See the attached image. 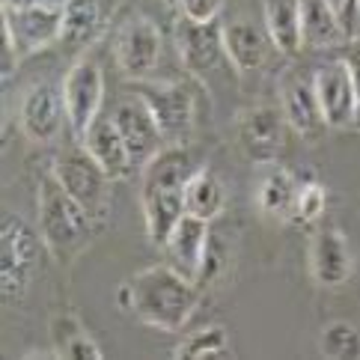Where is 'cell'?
<instances>
[{
    "instance_id": "6da1fadb",
    "label": "cell",
    "mask_w": 360,
    "mask_h": 360,
    "mask_svg": "<svg viewBox=\"0 0 360 360\" xmlns=\"http://www.w3.org/2000/svg\"><path fill=\"white\" fill-rule=\"evenodd\" d=\"M120 301L140 321L158 330H182L194 316L200 292L197 283L179 274L173 265H152L137 271L122 286Z\"/></svg>"
},
{
    "instance_id": "7a4b0ae2",
    "label": "cell",
    "mask_w": 360,
    "mask_h": 360,
    "mask_svg": "<svg viewBox=\"0 0 360 360\" xmlns=\"http://www.w3.org/2000/svg\"><path fill=\"white\" fill-rule=\"evenodd\" d=\"M194 167H191V152L185 146H164L152 161L143 164V214L149 238L164 248L176 224L185 214V185Z\"/></svg>"
},
{
    "instance_id": "3957f363",
    "label": "cell",
    "mask_w": 360,
    "mask_h": 360,
    "mask_svg": "<svg viewBox=\"0 0 360 360\" xmlns=\"http://www.w3.org/2000/svg\"><path fill=\"white\" fill-rule=\"evenodd\" d=\"M39 233L60 262L75 259L93 236V214L57 182L54 173L39 185Z\"/></svg>"
},
{
    "instance_id": "277c9868",
    "label": "cell",
    "mask_w": 360,
    "mask_h": 360,
    "mask_svg": "<svg viewBox=\"0 0 360 360\" xmlns=\"http://www.w3.org/2000/svg\"><path fill=\"white\" fill-rule=\"evenodd\" d=\"M36 262H39V238L15 212L4 214L0 224V292L4 301H18L27 292Z\"/></svg>"
},
{
    "instance_id": "5b68a950",
    "label": "cell",
    "mask_w": 360,
    "mask_h": 360,
    "mask_svg": "<svg viewBox=\"0 0 360 360\" xmlns=\"http://www.w3.org/2000/svg\"><path fill=\"white\" fill-rule=\"evenodd\" d=\"M51 173L57 176V182L66 188L93 217H98L101 212H105L110 179L98 167V161L84 149V143L72 146V149H63L60 155L54 158V170Z\"/></svg>"
},
{
    "instance_id": "8992f818",
    "label": "cell",
    "mask_w": 360,
    "mask_h": 360,
    "mask_svg": "<svg viewBox=\"0 0 360 360\" xmlns=\"http://www.w3.org/2000/svg\"><path fill=\"white\" fill-rule=\"evenodd\" d=\"M134 96L143 98L152 110L164 140L182 143L194 125V96L185 84H161V81H134Z\"/></svg>"
},
{
    "instance_id": "52a82bcc",
    "label": "cell",
    "mask_w": 360,
    "mask_h": 360,
    "mask_svg": "<svg viewBox=\"0 0 360 360\" xmlns=\"http://www.w3.org/2000/svg\"><path fill=\"white\" fill-rule=\"evenodd\" d=\"M101 98H105V75L93 57H81L69 69L66 81H63V101H66V120L72 125V134L81 137L93 120L101 113Z\"/></svg>"
},
{
    "instance_id": "ba28073f",
    "label": "cell",
    "mask_w": 360,
    "mask_h": 360,
    "mask_svg": "<svg viewBox=\"0 0 360 360\" xmlns=\"http://www.w3.org/2000/svg\"><path fill=\"white\" fill-rule=\"evenodd\" d=\"M4 15V33L12 36L18 54L27 57L36 51L48 48L51 42H60L63 33V6L54 4H39L27 9H0Z\"/></svg>"
},
{
    "instance_id": "9c48e42d",
    "label": "cell",
    "mask_w": 360,
    "mask_h": 360,
    "mask_svg": "<svg viewBox=\"0 0 360 360\" xmlns=\"http://www.w3.org/2000/svg\"><path fill=\"white\" fill-rule=\"evenodd\" d=\"M161 57V33L155 21L146 15H134L120 30L117 39V63L128 81H143L158 66Z\"/></svg>"
},
{
    "instance_id": "30bf717a",
    "label": "cell",
    "mask_w": 360,
    "mask_h": 360,
    "mask_svg": "<svg viewBox=\"0 0 360 360\" xmlns=\"http://www.w3.org/2000/svg\"><path fill=\"white\" fill-rule=\"evenodd\" d=\"M176 45H179V54H182V63L188 66V72H194L197 78L212 75L221 66V60L226 57L224 33H221V24L217 21L200 24V21H191L182 15L176 24Z\"/></svg>"
},
{
    "instance_id": "8fae6325",
    "label": "cell",
    "mask_w": 360,
    "mask_h": 360,
    "mask_svg": "<svg viewBox=\"0 0 360 360\" xmlns=\"http://www.w3.org/2000/svg\"><path fill=\"white\" fill-rule=\"evenodd\" d=\"M110 117L117 122L134 164H146L164 149V134H161L155 117H152V110L143 105V98L134 96V98L120 101Z\"/></svg>"
},
{
    "instance_id": "7c38bea8",
    "label": "cell",
    "mask_w": 360,
    "mask_h": 360,
    "mask_svg": "<svg viewBox=\"0 0 360 360\" xmlns=\"http://www.w3.org/2000/svg\"><path fill=\"white\" fill-rule=\"evenodd\" d=\"M66 117V101H63V89L51 81H39L27 89L21 101V131L27 134L33 143H51Z\"/></svg>"
},
{
    "instance_id": "4fadbf2b",
    "label": "cell",
    "mask_w": 360,
    "mask_h": 360,
    "mask_svg": "<svg viewBox=\"0 0 360 360\" xmlns=\"http://www.w3.org/2000/svg\"><path fill=\"white\" fill-rule=\"evenodd\" d=\"M313 86L319 96L321 113H325L328 128H349L357 125V96L349 78L345 63H328L313 75Z\"/></svg>"
},
{
    "instance_id": "5bb4252c",
    "label": "cell",
    "mask_w": 360,
    "mask_h": 360,
    "mask_svg": "<svg viewBox=\"0 0 360 360\" xmlns=\"http://www.w3.org/2000/svg\"><path fill=\"white\" fill-rule=\"evenodd\" d=\"M238 143L253 164H274L283 146V117L274 108H248L238 117Z\"/></svg>"
},
{
    "instance_id": "9a60e30c",
    "label": "cell",
    "mask_w": 360,
    "mask_h": 360,
    "mask_svg": "<svg viewBox=\"0 0 360 360\" xmlns=\"http://www.w3.org/2000/svg\"><path fill=\"white\" fill-rule=\"evenodd\" d=\"M283 120H286L292 125V131L301 134L307 143H316V140H321V134L328 131L313 78L292 75V78L283 81Z\"/></svg>"
},
{
    "instance_id": "2e32d148",
    "label": "cell",
    "mask_w": 360,
    "mask_h": 360,
    "mask_svg": "<svg viewBox=\"0 0 360 360\" xmlns=\"http://www.w3.org/2000/svg\"><path fill=\"white\" fill-rule=\"evenodd\" d=\"M310 271L313 280L325 289H337L352 277V250L342 229L321 226L310 241Z\"/></svg>"
},
{
    "instance_id": "e0dca14e",
    "label": "cell",
    "mask_w": 360,
    "mask_h": 360,
    "mask_svg": "<svg viewBox=\"0 0 360 360\" xmlns=\"http://www.w3.org/2000/svg\"><path fill=\"white\" fill-rule=\"evenodd\" d=\"M60 6H63L60 45L69 51H84L105 30L117 0H63Z\"/></svg>"
},
{
    "instance_id": "ac0fdd59",
    "label": "cell",
    "mask_w": 360,
    "mask_h": 360,
    "mask_svg": "<svg viewBox=\"0 0 360 360\" xmlns=\"http://www.w3.org/2000/svg\"><path fill=\"white\" fill-rule=\"evenodd\" d=\"M84 149L98 161V167L108 173V179H125L131 170V152H128L125 140L120 134L113 117H98L93 120V125L86 128V134L81 137Z\"/></svg>"
},
{
    "instance_id": "d6986e66",
    "label": "cell",
    "mask_w": 360,
    "mask_h": 360,
    "mask_svg": "<svg viewBox=\"0 0 360 360\" xmlns=\"http://www.w3.org/2000/svg\"><path fill=\"white\" fill-rule=\"evenodd\" d=\"M205 244H209V221H200L194 214H182V221L176 224V229L170 233L164 248L170 253L176 271L197 283L202 256H205Z\"/></svg>"
},
{
    "instance_id": "ffe728a7",
    "label": "cell",
    "mask_w": 360,
    "mask_h": 360,
    "mask_svg": "<svg viewBox=\"0 0 360 360\" xmlns=\"http://www.w3.org/2000/svg\"><path fill=\"white\" fill-rule=\"evenodd\" d=\"M301 42L307 48H333L345 42L340 9L330 0H301Z\"/></svg>"
},
{
    "instance_id": "44dd1931",
    "label": "cell",
    "mask_w": 360,
    "mask_h": 360,
    "mask_svg": "<svg viewBox=\"0 0 360 360\" xmlns=\"http://www.w3.org/2000/svg\"><path fill=\"white\" fill-rule=\"evenodd\" d=\"M224 33V51L233 60V66L241 72L259 69L268 57V36L250 21H229L221 27Z\"/></svg>"
},
{
    "instance_id": "7402d4cb",
    "label": "cell",
    "mask_w": 360,
    "mask_h": 360,
    "mask_svg": "<svg viewBox=\"0 0 360 360\" xmlns=\"http://www.w3.org/2000/svg\"><path fill=\"white\" fill-rule=\"evenodd\" d=\"M265 27L271 45L286 57L304 48L301 42V0H265Z\"/></svg>"
},
{
    "instance_id": "603a6c76",
    "label": "cell",
    "mask_w": 360,
    "mask_h": 360,
    "mask_svg": "<svg viewBox=\"0 0 360 360\" xmlns=\"http://www.w3.org/2000/svg\"><path fill=\"white\" fill-rule=\"evenodd\" d=\"M224 202H226L224 182L209 167H200V170L191 173L188 185H185V214H194L200 221L212 224L214 217L224 212Z\"/></svg>"
},
{
    "instance_id": "cb8c5ba5",
    "label": "cell",
    "mask_w": 360,
    "mask_h": 360,
    "mask_svg": "<svg viewBox=\"0 0 360 360\" xmlns=\"http://www.w3.org/2000/svg\"><path fill=\"white\" fill-rule=\"evenodd\" d=\"M51 337H54V354L63 360H101V349L96 340L84 330V325L72 313H63L51 321Z\"/></svg>"
},
{
    "instance_id": "d4e9b609",
    "label": "cell",
    "mask_w": 360,
    "mask_h": 360,
    "mask_svg": "<svg viewBox=\"0 0 360 360\" xmlns=\"http://www.w3.org/2000/svg\"><path fill=\"white\" fill-rule=\"evenodd\" d=\"M295 197H298L295 176L289 170H283V167H271L259 185V209L268 217L286 221V217L295 214Z\"/></svg>"
},
{
    "instance_id": "484cf974",
    "label": "cell",
    "mask_w": 360,
    "mask_h": 360,
    "mask_svg": "<svg viewBox=\"0 0 360 360\" xmlns=\"http://www.w3.org/2000/svg\"><path fill=\"white\" fill-rule=\"evenodd\" d=\"M226 345H229V337H226V328L221 325H209L197 333H191V337L176 345L173 349V357L176 360H200V357H221L226 354Z\"/></svg>"
},
{
    "instance_id": "4316f807",
    "label": "cell",
    "mask_w": 360,
    "mask_h": 360,
    "mask_svg": "<svg viewBox=\"0 0 360 360\" xmlns=\"http://www.w3.org/2000/svg\"><path fill=\"white\" fill-rule=\"evenodd\" d=\"M319 349L330 360H354L360 357V330L349 321H330V325L321 330Z\"/></svg>"
},
{
    "instance_id": "83f0119b",
    "label": "cell",
    "mask_w": 360,
    "mask_h": 360,
    "mask_svg": "<svg viewBox=\"0 0 360 360\" xmlns=\"http://www.w3.org/2000/svg\"><path fill=\"white\" fill-rule=\"evenodd\" d=\"M325 188L319 182H307V185H298V197H295V221L298 224H316L321 212H325Z\"/></svg>"
},
{
    "instance_id": "f1b7e54d",
    "label": "cell",
    "mask_w": 360,
    "mask_h": 360,
    "mask_svg": "<svg viewBox=\"0 0 360 360\" xmlns=\"http://www.w3.org/2000/svg\"><path fill=\"white\" fill-rule=\"evenodd\" d=\"M340 60L345 63L349 69V78L354 86V96H357V125H360V36H349L342 45H340Z\"/></svg>"
},
{
    "instance_id": "f546056e",
    "label": "cell",
    "mask_w": 360,
    "mask_h": 360,
    "mask_svg": "<svg viewBox=\"0 0 360 360\" xmlns=\"http://www.w3.org/2000/svg\"><path fill=\"white\" fill-rule=\"evenodd\" d=\"M179 9L191 21L209 24V21H217V15H221L224 0H179Z\"/></svg>"
},
{
    "instance_id": "4dcf8cb0",
    "label": "cell",
    "mask_w": 360,
    "mask_h": 360,
    "mask_svg": "<svg viewBox=\"0 0 360 360\" xmlns=\"http://www.w3.org/2000/svg\"><path fill=\"white\" fill-rule=\"evenodd\" d=\"M357 18H360V0H340V21H342L345 39L357 33Z\"/></svg>"
},
{
    "instance_id": "1f68e13d",
    "label": "cell",
    "mask_w": 360,
    "mask_h": 360,
    "mask_svg": "<svg viewBox=\"0 0 360 360\" xmlns=\"http://www.w3.org/2000/svg\"><path fill=\"white\" fill-rule=\"evenodd\" d=\"M39 4H51V0H4L6 9H27V6H39Z\"/></svg>"
}]
</instances>
